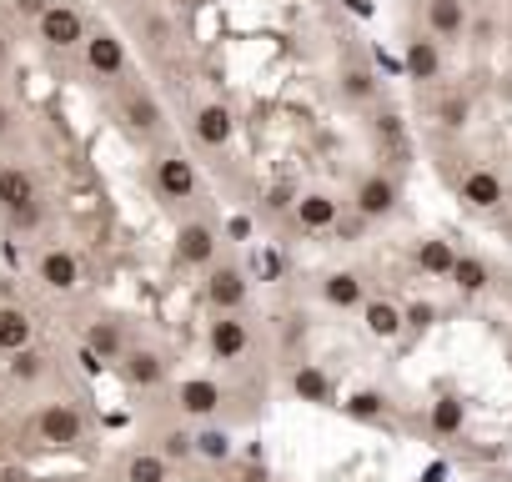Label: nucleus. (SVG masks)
Instances as JSON below:
<instances>
[{
    "instance_id": "e433bc0d",
    "label": "nucleus",
    "mask_w": 512,
    "mask_h": 482,
    "mask_svg": "<svg viewBox=\"0 0 512 482\" xmlns=\"http://www.w3.org/2000/svg\"><path fill=\"white\" fill-rule=\"evenodd\" d=\"M287 206H297V201H292V191H287V186H277V191L267 196V211H287Z\"/></svg>"
},
{
    "instance_id": "dca6fc26",
    "label": "nucleus",
    "mask_w": 512,
    "mask_h": 482,
    "mask_svg": "<svg viewBox=\"0 0 512 482\" xmlns=\"http://www.w3.org/2000/svg\"><path fill=\"white\" fill-rule=\"evenodd\" d=\"M41 282H46L51 292H76V282H81V262H76L71 252L51 247V252L41 257Z\"/></svg>"
},
{
    "instance_id": "aec40b11",
    "label": "nucleus",
    "mask_w": 512,
    "mask_h": 482,
    "mask_svg": "<svg viewBox=\"0 0 512 482\" xmlns=\"http://www.w3.org/2000/svg\"><path fill=\"white\" fill-rule=\"evenodd\" d=\"M322 297H327V307L352 312V307H362V277H357V272H332V277L322 282Z\"/></svg>"
},
{
    "instance_id": "a878e982",
    "label": "nucleus",
    "mask_w": 512,
    "mask_h": 482,
    "mask_svg": "<svg viewBox=\"0 0 512 482\" xmlns=\"http://www.w3.org/2000/svg\"><path fill=\"white\" fill-rule=\"evenodd\" d=\"M377 141H382V151H387L392 161H407V126H402L397 111H382V116H377Z\"/></svg>"
},
{
    "instance_id": "5701e85b",
    "label": "nucleus",
    "mask_w": 512,
    "mask_h": 482,
    "mask_svg": "<svg viewBox=\"0 0 512 482\" xmlns=\"http://www.w3.org/2000/svg\"><path fill=\"white\" fill-rule=\"evenodd\" d=\"M166 477H171V457H166L161 447L126 457V482H166Z\"/></svg>"
},
{
    "instance_id": "20e7f679",
    "label": "nucleus",
    "mask_w": 512,
    "mask_h": 482,
    "mask_svg": "<svg viewBox=\"0 0 512 482\" xmlns=\"http://www.w3.org/2000/svg\"><path fill=\"white\" fill-rule=\"evenodd\" d=\"M206 347H211L216 362H241L246 347H251V332H246V322L236 312H216V322L206 332Z\"/></svg>"
},
{
    "instance_id": "1a4fd4ad",
    "label": "nucleus",
    "mask_w": 512,
    "mask_h": 482,
    "mask_svg": "<svg viewBox=\"0 0 512 482\" xmlns=\"http://www.w3.org/2000/svg\"><path fill=\"white\" fill-rule=\"evenodd\" d=\"M86 66H91V76L116 81V76L126 71V46H121L111 31H101V36H91V41H86Z\"/></svg>"
},
{
    "instance_id": "ea45409f",
    "label": "nucleus",
    "mask_w": 512,
    "mask_h": 482,
    "mask_svg": "<svg viewBox=\"0 0 512 482\" xmlns=\"http://www.w3.org/2000/svg\"><path fill=\"white\" fill-rule=\"evenodd\" d=\"M51 482H56V477H51Z\"/></svg>"
},
{
    "instance_id": "6e6552de",
    "label": "nucleus",
    "mask_w": 512,
    "mask_h": 482,
    "mask_svg": "<svg viewBox=\"0 0 512 482\" xmlns=\"http://www.w3.org/2000/svg\"><path fill=\"white\" fill-rule=\"evenodd\" d=\"M206 302L216 307V312H236L241 302H246V272L241 267H216L211 277H206Z\"/></svg>"
},
{
    "instance_id": "bb28decb",
    "label": "nucleus",
    "mask_w": 512,
    "mask_h": 482,
    "mask_svg": "<svg viewBox=\"0 0 512 482\" xmlns=\"http://www.w3.org/2000/svg\"><path fill=\"white\" fill-rule=\"evenodd\" d=\"M462 422H467V407H462V397H437V402H432V427H437L442 437L462 432Z\"/></svg>"
},
{
    "instance_id": "cd10ccee",
    "label": "nucleus",
    "mask_w": 512,
    "mask_h": 482,
    "mask_svg": "<svg viewBox=\"0 0 512 482\" xmlns=\"http://www.w3.org/2000/svg\"><path fill=\"white\" fill-rule=\"evenodd\" d=\"M46 377V357L36 352V347H21V352H11V382H41Z\"/></svg>"
},
{
    "instance_id": "4c0bfd02",
    "label": "nucleus",
    "mask_w": 512,
    "mask_h": 482,
    "mask_svg": "<svg viewBox=\"0 0 512 482\" xmlns=\"http://www.w3.org/2000/svg\"><path fill=\"white\" fill-rule=\"evenodd\" d=\"M6 126H11V111H6V101H0V136H6Z\"/></svg>"
},
{
    "instance_id": "2f4dec72",
    "label": "nucleus",
    "mask_w": 512,
    "mask_h": 482,
    "mask_svg": "<svg viewBox=\"0 0 512 482\" xmlns=\"http://www.w3.org/2000/svg\"><path fill=\"white\" fill-rule=\"evenodd\" d=\"M347 412H352L357 422H382L387 397H382V392H352V397H347Z\"/></svg>"
},
{
    "instance_id": "c85d7f7f",
    "label": "nucleus",
    "mask_w": 512,
    "mask_h": 482,
    "mask_svg": "<svg viewBox=\"0 0 512 482\" xmlns=\"http://www.w3.org/2000/svg\"><path fill=\"white\" fill-rule=\"evenodd\" d=\"M196 457L226 462V457H231V432H226V427H201V432H196Z\"/></svg>"
},
{
    "instance_id": "7ed1b4c3",
    "label": "nucleus",
    "mask_w": 512,
    "mask_h": 482,
    "mask_svg": "<svg viewBox=\"0 0 512 482\" xmlns=\"http://www.w3.org/2000/svg\"><path fill=\"white\" fill-rule=\"evenodd\" d=\"M397 201H402V191H397V181L382 176V171L362 176V181H357V196H352V206H357L362 221H382V216H392Z\"/></svg>"
},
{
    "instance_id": "c756f323",
    "label": "nucleus",
    "mask_w": 512,
    "mask_h": 482,
    "mask_svg": "<svg viewBox=\"0 0 512 482\" xmlns=\"http://www.w3.org/2000/svg\"><path fill=\"white\" fill-rule=\"evenodd\" d=\"M452 282H457V292L477 297V292L487 287V267H482L477 257H457V267H452Z\"/></svg>"
},
{
    "instance_id": "a211bd4d",
    "label": "nucleus",
    "mask_w": 512,
    "mask_h": 482,
    "mask_svg": "<svg viewBox=\"0 0 512 482\" xmlns=\"http://www.w3.org/2000/svg\"><path fill=\"white\" fill-rule=\"evenodd\" d=\"M121 116H126V126H131L136 136H156V131H161V106H156L146 91H131V96L121 101Z\"/></svg>"
},
{
    "instance_id": "b1692460",
    "label": "nucleus",
    "mask_w": 512,
    "mask_h": 482,
    "mask_svg": "<svg viewBox=\"0 0 512 482\" xmlns=\"http://www.w3.org/2000/svg\"><path fill=\"white\" fill-rule=\"evenodd\" d=\"M31 347V317L21 307H0V352Z\"/></svg>"
},
{
    "instance_id": "72a5a7b5",
    "label": "nucleus",
    "mask_w": 512,
    "mask_h": 482,
    "mask_svg": "<svg viewBox=\"0 0 512 482\" xmlns=\"http://www.w3.org/2000/svg\"><path fill=\"white\" fill-rule=\"evenodd\" d=\"M437 121H442V126H452V131H457V126H467V101H462V96H452V101H442V111H437Z\"/></svg>"
},
{
    "instance_id": "58836bf2",
    "label": "nucleus",
    "mask_w": 512,
    "mask_h": 482,
    "mask_svg": "<svg viewBox=\"0 0 512 482\" xmlns=\"http://www.w3.org/2000/svg\"><path fill=\"white\" fill-rule=\"evenodd\" d=\"M0 61H6V36H0Z\"/></svg>"
},
{
    "instance_id": "393cba45",
    "label": "nucleus",
    "mask_w": 512,
    "mask_h": 482,
    "mask_svg": "<svg viewBox=\"0 0 512 482\" xmlns=\"http://www.w3.org/2000/svg\"><path fill=\"white\" fill-rule=\"evenodd\" d=\"M417 267L427 272V277H452V267H457V252L447 247V241H422V247H417Z\"/></svg>"
},
{
    "instance_id": "9d476101",
    "label": "nucleus",
    "mask_w": 512,
    "mask_h": 482,
    "mask_svg": "<svg viewBox=\"0 0 512 482\" xmlns=\"http://www.w3.org/2000/svg\"><path fill=\"white\" fill-rule=\"evenodd\" d=\"M121 372H126V382L131 387H161L166 382V357L156 352V347H131L126 357H121Z\"/></svg>"
},
{
    "instance_id": "f3484780",
    "label": "nucleus",
    "mask_w": 512,
    "mask_h": 482,
    "mask_svg": "<svg viewBox=\"0 0 512 482\" xmlns=\"http://www.w3.org/2000/svg\"><path fill=\"white\" fill-rule=\"evenodd\" d=\"M362 322H367V332H372V337L392 342V337L407 327V312H402L397 302H382V297H377V302H362Z\"/></svg>"
},
{
    "instance_id": "f8f14e48",
    "label": "nucleus",
    "mask_w": 512,
    "mask_h": 482,
    "mask_svg": "<svg viewBox=\"0 0 512 482\" xmlns=\"http://www.w3.org/2000/svg\"><path fill=\"white\" fill-rule=\"evenodd\" d=\"M427 31L437 41H457L467 31V0H427Z\"/></svg>"
},
{
    "instance_id": "473e14b6",
    "label": "nucleus",
    "mask_w": 512,
    "mask_h": 482,
    "mask_svg": "<svg viewBox=\"0 0 512 482\" xmlns=\"http://www.w3.org/2000/svg\"><path fill=\"white\" fill-rule=\"evenodd\" d=\"M161 452H166L171 462H186V457H196V437L181 432V427H171V432H161Z\"/></svg>"
},
{
    "instance_id": "423d86ee",
    "label": "nucleus",
    "mask_w": 512,
    "mask_h": 482,
    "mask_svg": "<svg viewBox=\"0 0 512 482\" xmlns=\"http://www.w3.org/2000/svg\"><path fill=\"white\" fill-rule=\"evenodd\" d=\"M156 191H161L166 201H191V196H196V166H191L181 151H166V156L156 161Z\"/></svg>"
},
{
    "instance_id": "7c9ffc66",
    "label": "nucleus",
    "mask_w": 512,
    "mask_h": 482,
    "mask_svg": "<svg viewBox=\"0 0 512 482\" xmlns=\"http://www.w3.org/2000/svg\"><path fill=\"white\" fill-rule=\"evenodd\" d=\"M342 96H347V101H372V96H377L372 71H367V66H347V71H342Z\"/></svg>"
},
{
    "instance_id": "6ab92c4d",
    "label": "nucleus",
    "mask_w": 512,
    "mask_h": 482,
    "mask_svg": "<svg viewBox=\"0 0 512 482\" xmlns=\"http://www.w3.org/2000/svg\"><path fill=\"white\" fill-rule=\"evenodd\" d=\"M407 76H412V81H437V76H442V51H437V41H427V36L407 41Z\"/></svg>"
},
{
    "instance_id": "ddd939ff",
    "label": "nucleus",
    "mask_w": 512,
    "mask_h": 482,
    "mask_svg": "<svg viewBox=\"0 0 512 482\" xmlns=\"http://www.w3.org/2000/svg\"><path fill=\"white\" fill-rule=\"evenodd\" d=\"M231 136H236V121H231V111H226L221 101H211V106L196 111V141H201V146L221 151V146H231Z\"/></svg>"
},
{
    "instance_id": "f257e3e1",
    "label": "nucleus",
    "mask_w": 512,
    "mask_h": 482,
    "mask_svg": "<svg viewBox=\"0 0 512 482\" xmlns=\"http://www.w3.org/2000/svg\"><path fill=\"white\" fill-rule=\"evenodd\" d=\"M81 437H86V417H81L76 402H46V407L36 412V442H41V447L66 452V447H76Z\"/></svg>"
},
{
    "instance_id": "4be33fe9",
    "label": "nucleus",
    "mask_w": 512,
    "mask_h": 482,
    "mask_svg": "<svg viewBox=\"0 0 512 482\" xmlns=\"http://www.w3.org/2000/svg\"><path fill=\"white\" fill-rule=\"evenodd\" d=\"M86 347H91V352H96L101 362H121V357L131 352L116 322H91V332H86Z\"/></svg>"
},
{
    "instance_id": "f704fd0d",
    "label": "nucleus",
    "mask_w": 512,
    "mask_h": 482,
    "mask_svg": "<svg viewBox=\"0 0 512 482\" xmlns=\"http://www.w3.org/2000/svg\"><path fill=\"white\" fill-rule=\"evenodd\" d=\"M46 11H51V0H16V16H36L41 21Z\"/></svg>"
},
{
    "instance_id": "9b49d317",
    "label": "nucleus",
    "mask_w": 512,
    "mask_h": 482,
    "mask_svg": "<svg viewBox=\"0 0 512 482\" xmlns=\"http://www.w3.org/2000/svg\"><path fill=\"white\" fill-rule=\"evenodd\" d=\"M176 402H181L186 417H211V412L226 402V392H221V382H211V377H186L181 392H176Z\"/></svg>"
},
{
    "instance_id": "0eeeda50",
    "label": "nucleus",
    "mask_w": 512,
    "mask_h": 482,
    "mask_svg": "<svg viewBox=\"0 0 512 482\" xmlns=\"http://www.w3.org/2000/svg\"><path fill=\"white\" fill-rule=\"evenodd\" d=\"M176 262L181 267H211L216 262V231L206 221H186L176 231Z\"/></svg>"
},
{
    "instance_id": "c9c22d12",
    "label": "nucleus",
    "mask_w": 512,
    "mask_h": 482,
    "mask_svg": "<svg viewBox=\"0 0 512 482\" xmlns=\"http://www.w3.org/2000/svg\"><path fill=\"white\" fill-rule=\"evenodd\" d=\"M432 317H437V312H432L427 302H417V307H407V327H427Z\"/></svg>"
},
{
    "instance_id": "39448f33",
    "label": "nucleus",
    "mask_w": 512,
    "mask_h": 482,
    "mask_svg": "<svg viewBox=\"0 0 512 482\" xmlns=\"http://www.w3.org/2000/svg\"><path fill=\"white\" fill-rule=\"evenodd\" d=\"M36 31H41V41L56 46V51H71V46L86 41V21H81L76 6H51V11L36 21Z\"/></svg>"
},
{
    "instance_id": "f03ea898",
    "label": "nucleus",
    "mask_w": 512,
    "mask_h": 482,
    "mask_svg": "<svg viewBox=\"0 0 512 482\" xmlns=\"http://www.w3.org/2000/svg\"><path fill=\"white\" fill-rule=\"evenodd\" d=\"M0 206H6L16 221H36V176L26 166H0Z\"/></svg>"
},
{
    "instance_id": "2eb2a0df",
    "label": "nucleus",
    "mask_w": 512,
    "mask_h": 482,
    "mask_svg": "<svg viewBox=\"0 0 512 482\" xmlns=\"http://www.w3.org/2000/svg\"><path fill=\"white\" fill-rule=\"evenodd\" d=\"M297 226L302 231H327V226H337V201L327 196V191H307V196H297Z\"/></svg>"
},
{
    "instance_id": "4468645a",
    "label": "nucleus",
    "mask_w": 512,
    "mask_h": 482,
    "mask_svg": "<svg viewBox=\"0 0 512 482\" xmlns=\"http://www.w3.org/2000/svg\"><path fill=\"white\" fill-rule=\"evenodd\" d=\"M462 201H467V206H477V211L502 206V176H497V171H487V166L467 171V176H462Z\"/></svg>"
},
{
    "instance_id": "412c9836",
    "label": "nucleus",
    "mask_w": 512,
    "mask_h": 482,
    "mask_svg": "<svg viewBox=\"0 0 512 482\" xmlns=\"http://www.w3.org/2000/svg\"><path fill=\"white\" fill-rule=\"evenodd\" d=\"M292 392H297L302 402H317V407H327V402H332V377H327L322 367L302 362V367L292 372Z\"/></svg>"
}]
</instances>
